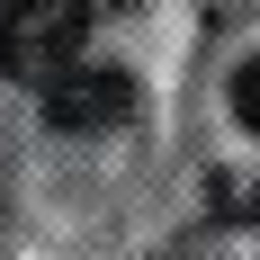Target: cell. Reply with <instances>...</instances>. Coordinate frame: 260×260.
I'll return each mask as SVG.
<instances>
[{
    "mask_svg": "<svg viewBox=\"0 0 260 260\" xmlns=\"http://www.w3.org/2000/svg\"><path fill=\"white\" fill-rule=\"evenodd\" d=\"M90 45V0H9L0 9V81L45 90L54 72H72Z\"/></svg>",
    "mask_w": 260,
    "mask_h": 260,
    "instance_id": "6da1fadb",
    "label": "cell"
},
{
    "mask_svg": "<svg viewBox=\"0 0 260 260\" xmlns=\"http://www.w3.org/2000/svg\"><path fill=\"white\" fill-rule=\"evenodd\" d=\"M126 108H135V81L108 72V63H72V72L45 81V126H63V135H99Z\"/></svg>",
    "mask_w": 260,
    "mask_h": 260,
    "instance_id": "7a4b0ae2",
    "label": "cell"
},
{
    "mask_svg": "<svg viewBox=\"0 0 260 260\" xmlns=\"http://www.w3.org/2000/svg\"><path fill=\"white\" fill-rule=\"evenodd\" d=\"M234 117H242V126L260 135V54H251V63L234 72Z\"/></svg>",
    "mask_w": 260,
    "mask_h": 260,
    "instance_id": "3957f363",
    "label": "cell"
},
{
    "mask_svg": "<svg viewBox=\"0 0 260 260\" xmlns=\"http://www.w3.org/2000/svg\"><path fill=\"white\" fill-rule=\"evenodd\" d=\"M242 215H251V224H260V180H251V188H242Z\"/></svg>",
    "mask_w": 260,
    "mask_h": 260,
    "instance_id": "277c9868",
    "label": "cell"
}]
</instances>
